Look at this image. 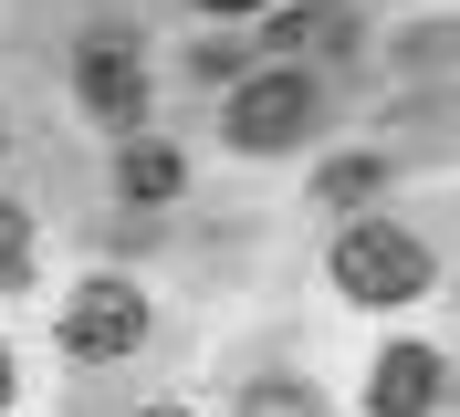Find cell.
<instances>
[{
  "label": "cell",
  "mask_w": 460,
  "mask_h": 417,
  "mask_svg": "<svg viewBox=\"0 0 460 417\" xmlns=\"http://www.w3.org/2000/svg\"><path fill=\"white\" fill-rule=\"evenodd\" d=\"M335 282L356 292V303H419L429 292V250L408 240V230H345L335 240Z\"/></svg>",
  "instance_id": "1"
},
{
  "label": "cell",
  "mask_w": 460,
  "mask_h": 417,
  "mask_svg": "<svg viewBox=\"0 0 460 417\" xmlns=\"http://www.w3.org/2000/svg\"><path fill=\"white\" fill-rule=\"evenodd\" d=\"M146 417H189V407H146Z\"/></svg>",
  "instance_id": "11"
},
{
  "label": "cell",
  "mask_w": 460,
  "mask_h": 417,
  "mask_svg": "<svg viewBox=\"0 0 460 417\" xmlns=\"http://www.w3.org/2000/svg\"><path fill=\"white\" fill-rule=\"evenodd\" d=\"M0 407H11V355H0Z\"/></svg>",
  "instance_id": "10"
},
{
  "label": "cell",
  "mask_w": 460,
  "mask_h": 417,
  "mask_svg": "<svg viewBox=\"0 0 460 417\" xmlns=\"http://www.w3.org/2000/svg\"><path fill=\"white\" fill-rule=\"evenodd\" d=\"M63 344H74L84 365L137 355V344H146V292H137V282H84V292L63 303Z\"/></svg>",
  "instance_id": "2"
},
{
  "label": "cell",
  "mask_w": 460,
  "mask_h": 417,
  "mask_svg": "<svg viewBox=\"0 0 460 417\" xmlns=\"http://www.w3.org/2000/svg\"><path fill=\"white\" fill-rule=\"evenodd\" d=\"M115 188L137 198V209H157V198H178V146L137 136V146H126V167H115Z\"/></svg>",
  "instance_id": "6"
},
{
  "label": "cell",
  "mask_w": 460,
  "mask_h": 417,
  "mask_svg": "<svg viewBox=\"0 0 460 417\" xmlns=\"http://www.w3.org/2000/svg\"><path fill=\"white\" fill-rule=\"evenodd\" d=\"M304 126H314V83L304 74H261V83H241V105H230V146H252V157L293 146Z\"/></svg>",
  "instance_id": "3"
},
{
  "label": "cell",
  "mask_w": 460,
  "mask_h": 417,
  "mask_svg": "<svg viewBox=\"0 0 460 417\" xmlns=\"http://www.w3.org/2000/svg\"><path fill=\"white\" fill-rule=\"evenodd\" d=\"M199 11H261V0H199Z\"/></svg>",
  "instance_id": "9"
},
{
  "label": "cell",
  "mask_w": 460,
  "mask_h": 417,
  "mask_svg": "<svg viewBox=\"0 0 460 417\" xmlns=\"http://www.w3.org/2000/svg\"><path fill=\"white\" fill-rule=\"evenodd\" d=\"M74 83H84V115L94 126H126L137 136V115H146V63L115 42V31H94L84 53H74Z\"/></svg>",
  "instance_id": "4"
},
{
  "label": "cell",
  "mask_w": 460,
  "mask_h": 417,
  "mask_svg": "<svg viewBox=\"0 0 460 417\" xmlns=\"http://www.w3.org/2000/svg\"><path fill=\"white\" fill-rule=\"evenodd\" d=\"M22 261H31V220L11 209V198H0V292L22 282Z\"/></svg>",
  "instance_id": "7"
},
{
  "label": "cell",
  "mask_w": 460,
  "mask_h": 417,
  "mask_svg": "<svg viewBox=\"0 0 460 417\" xmlns=\"http://www.w3.org/2000/svg\"><path fill=\"white\" fill-rule=\"evenodd\" d=\"M324 198H345V209H356V198H376V157H345V167H324Z\"/></svg>",
  "instance_id": "8"
},
{
  "label": "cell",
  "mask_w": 460,
  "mask_h": 417,
  "mask_svg": "<svg viewBox=\"0 0 460 417\" xmlns=\"http://www.w3.org/2000/svg\"><path fill=\"white\" fill-rule=\"evenodd\" d=\"M367 407L376 417H429L439 407V355H429V344H398V355L367 376Z\"/></svg>",
  "instance_id": "5"
}]
</instances>
